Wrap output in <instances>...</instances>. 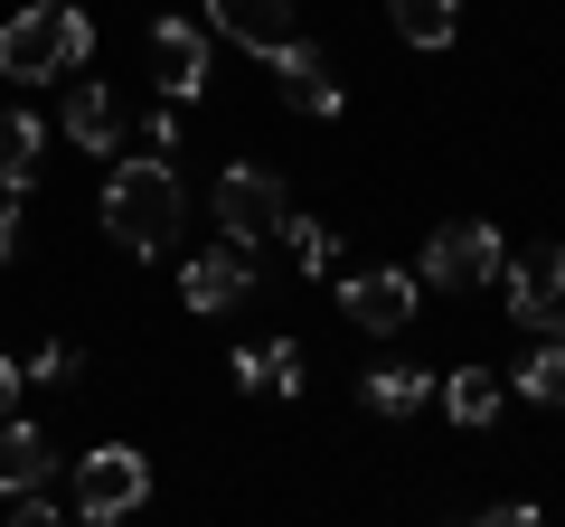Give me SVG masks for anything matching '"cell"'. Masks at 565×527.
Instances as JSON below:
<instances>
[{"label": "cell", "mask_w": 565, "mask_h": 527, "mask_svg": "<svg viewBox=\"0 0 565 527\" xmlns=\"http://www.w3.org/2000/svg\"><path fill=\"white\" fill-rule=\"evenodd\" d=\"M245 292H255V255L245 245H207V255L180 264V302L189 311H236Z\"/></svg>", "instance_id": "cell-7"}, {"label": "cell", "mask_w": 565, "mask_h": 527, "mask_svg": "<svg viewBox=\"0 0 565 527\" xmlns=\"http://www.w3.org/2000/svg\"><path fill=\"white\" fill-rule=\"evenodd\" d=\"M76 367H85V348H76V340H57V348H39V358H29V377L57 386V377H76Z\"/></svg>", "instance_id": "cell-21"}, {"label": "cell", "mask_w": 565, "mask_h": 527, "mask_svg": "<svg viewBox=\"0 0 565 527\" xmlns=\"http://www.w3.org/2000/svg\"><path fill=\"white\" fill-rule=\"evenodd\" d=\"M509 386H519V396H537V406H565V321L537 330V348L519 358V377H509Z\"/></svg>", "instance_id": "cell-16"}, {"label": "cell", "mask_w": 565, "mask_h": 527, "mask_svg": "<svg viewBox=\"0 0 565 527\" xmlns=\"http://www.w3.org/2000/svg\"><path fill=\"white\" fill-rule=\"evenodd\" d=\"M151 57H161L170 104H189V95L207 85V29H199V20H151Z\"/></svg>", "instance_id": "cell-10"}, {"label": "cell", "mask_w": 565, "mask_h": 527, "mask_svg": "<svg viewBox=\"0 0 565 527\" xmlns=\"http://www.w3.org/2000/svg\"><path fill=\"white\" fill-rule=\"evenodd\" d=\"M20 386H29V367H20V358H0V415H20Z\"/></svg>", "instance_id": "cell-23"}, {"label": "cell", "mask_w": 565, "mask_h": 527, "mask_svg": "<svg viewBox=\"0 0 565 527\" xmlns=\"http://www.w3.org/2000/svg\"><path fill=\"white\" fill-rule=\"evenodd\" d=\"M180 217H189V198H180V170L170 161H114V180H104V236L122 255H161L180 236Z\"/></svg>", "instance_id": "cell-1"}, {"label": "cell", "mask_w": 565, "mask_h": 527, "mask_svg": "<svg viewBox=\"0 0 565 527\" xmlns=\"http://www.w3.org/2000/svg\"><path fill=\"white\" fill-rule=\"evenodd\" d=\"M415 302H424V273H349V283H340V311L359 330H377V340L415 321Z\"/></svg>", "instance_id": "cell-8"}, {"label": "cell", "mask_w": 565, "mask_h": 527, "mask_svg": "<svg viewBox=\"0 0 565 527\" xmlns=\"http://www.w3.org/2000/svg\"><path fill=\"white\" fill-rule=\"evenodd\" d=\"M274 85H282V104L292 114H340V85H330V66H321V47H302V39H282L274 57Z\"/></svg>", "instance_id": "cell-11"}, {"label": "cell", "mask_w": 565, "mask_h": 527, "mask_svg": "<svg viewBox=\"0 0 565 527\" xmlns=\"http://www.w3.org/2000/svg\"><path fill=\"white\" fill-rule=\"evenodd\" d=\"M282 180L274 170H255V161H226V180H217V226H226V245H245V255H255L264 236H274L282 226Z\"/></svg>", "instance_id": "cell-6"}, {"label": "cell", "mask_w": 565, "mask_h": 527, "mask_svg": "<svg viewBox=\"0 0 565 527\" xmlns=\"http://www.w3.org/2000/svg\"><path fill=\"white\" fill-rule=\"evenodd\" d=\"M66 132H76L95 161H114L122 142V114H114V85H66Z\"/></svg>", "instance_id": "cell-14"}, {"label": "cell", "mask_w": 565, "mask_h": 527, "mask_svg": "<svg viewBox=\"0 0 565 527\" xmlns=\"http://www.w3.org/2000/svg\"><path fill=\"white\" fill-rule=\"evenodd\" d=\"M500 226H481V217H462V226H434V236H424V283L434 292H471V283H490V273H500Z\"/></svg>", "instance_id": "cell-5"}, {"label": "cell", "mask_w": 565, "mask_h": 527, "mask_svg": "<svg viewBox=\"0 0 565 527\" xmlns=\"http://www.w3.org/2000/svg\"><path fill=\"white\" fill-rule=\"evenodd\" d=\"M39 114H0V189H10V198H20L29 180H39Z\"/></svg>", "instance_id": "cell-18"}, {"label": "cell", "mask_w": 565, "mask_h": 527, "mask_svg": "<svg viewBox=\"0 0 565 527\" xmlns=\"http://www.w3.org/2000/svg\"><path fill=\"white\" fill-rule=\"evenodd\" d=\"M490 283H500V302H509V321H527V330H556L565 321V245L556 236H537L527 245V255H500V273H490Z\"/></svg>", "instance_id": "cell-4"}, {"label": "cell", "mask_w": 565, "mask_h": 527, "mask_svg": "<svg viewBox=\"0 0 565 527\" xmlns=\"http://www.w3.org/2000/svg\"><path fill=\"white\" fill-rule=\"evenodd\" d=\"M434 396H444V415H452L462 433H481V424H500V406H509V377L471 358V367H452V377H434Z\"/></svg>", "instance_id": "cell-12"}, {"label": "cell", "mask_w": 565, "mask_h": 527, "mask_svg": "<svg viewBox=\"0 0 565 527\" xmlns=\"http://www.w3.org/2000/svg\"><path fill=\"white\" fill-rule=\"evenodd\" d=\"M236 386H264V396H292V386H302V348H292V340L236 348Z\"/></svg>", "instance_id": "cell-17"}, {"label": "cell", "mask_w": 565, "mask_h": 527, "mask_svg": "<svg viewBox=\"0 0 565 527\" xmlns=\"http://www.w3.org/2000/svg\"><path fill=\"white\" fill-rule=\"evenodd\" d=\"M207 20H217V39H236L245 57H274L282 39H302V29H292V0H207Z\"/></svg>", "instance_id": "cell-9"}, {"label": "cell", "mask_w": 565, "mask_h": 527, "mask_svg": "<svg viewBox=\"0 0 565 527\" xmlns=\"http://www.w3.org/2000/svg\"><path fill=\"white\" fill-rule=\"evenodd\" d=\"M274 236H282V245H292V264H302V273H321V264H330V255H340V236H330V226H321V217H292V207H282V226H274Z\"/></svg>", "instance_id": "cell-20"}, {"label": "cell", "mask_w": 565, "mask_h": 527, "mask_svg": "<svg viewBox=\"0 0 565 527\" xmlns=\"http://www.w3.org/2000/svg\"><path fill=\"white\" fill-rule=\"evenodd\" d=\"M95 57V20L66 10V0H39L20 20H0V85H47V76H76Z\"/></svg>", "instance_id": "cell-2"}, {"label": "cell", "mask_w": 565, "mask_h": 527, "mask_svg": "<svg viewBox=\"0 0 565 527\" xmlns=\"http://www.w3.org/2000/svg\"><path fill=\"white\" fill-rule=\"evenodd\" d=\"M20 245H29V226H20V198L0 189V264H20Z\"/></svg>", "instance_id": "cell-22"}, {"label": "cell", "mask_w": 565, "mask_h": 527, "mask_svg": "<svg viewBox=\"0 0 565 527\" xmlns=\"http://www.w3.org/2000/svg\"><path fill=\"white\" fill-rule=\"evenodd\" d=\"M141 499H151V462H141L132 443H95L76 462V499H66V508H76L85 527H104V518H132Z\"/></svg>", "instance_id": "cell-3"}, {"label": "cell", "mask_w": 565, "mask_h": 527, "mask_svg": "<svg viewBox=\"0 0 565 527\" xmlns=\"http://www.w3.org/2000/svg\"><path fill=\"white\" fill-rule=\"evenodd\" d=\"M424 396H434V377H424V367H377V377H367V415H415Z\"/></svg>", "instance_id": "cell-19"}, {"label": "cell", "mask_w": 565, "mask_h": 527, "mask_svg": "<svg viewBox=\"0 0 565 527\" xmlns=\"http://www.w3.org/2000/svg\"><path fill=\"white\" fill-rule=\"evenodd\" d=\"M386 20H396L405 47H452L462 39V0H386Z\"/></svg>", "instance_id": "cell-15"}, {"label": "cell", "mask_w": 565, "mask_h": 527, "mask_svg": "<svg viewBox=\"0 0 565 527\" xmlns=\"http://www.w3.org/2000/svg\"><path fill=\"white\" fill-rule=\"evenodd\" d=\"M47 481H57V452H47V433L20 424V415H0V499L47 490Z\"/></svg>", "instance_id": "cell-13"}]
</instances>
